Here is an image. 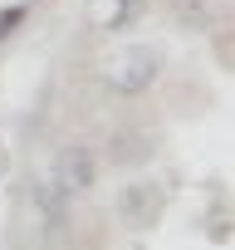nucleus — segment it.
Returning a JSON list of instances; mask_svg holds the SVG:
<instances>
[{"label":"nucleus","mask_w":235,"mask_h":250,"mask_svg":"<svg viewBox=\"0 0 235 250\" xmlns=\"http://www.w3.org/2000/svg\"><path fill=\"white\" fill-rule=\"evenodd\" d=\"M69 196H78V191H88L93 182H98V157L83 147V143H69L64 152H59V177H54Z\"/></svg>","instance_id":"1"},{"label":"nucleus","mask_w":235,"mask_h":250,"mask_svg":"<svg viewBox=\"0 0 235 250\" xmlns=\"http://www.w3.org/2000/svg\"><path fill=\"white\" fill-rule=\"evenodd\" d=\"M35 201H39V211H44L49 221H64V216H69V191H64L59 182H39V187H35Z\"/></svg>","instance_id":"2"},{"label":"nucleus","mask_w":235,"mask_h":250,"mask_svg":"<svg viewBox=\"0 0 235 250\" xmlns=\"http://www.w3.org/2000/svg\"><path fill=\"white\" fill-rule=\"evenodd\" d=\"M118 206H123L133 221H147V216H152V206H157V191H152V187H128L123 196H118Z\"/></svg>","instance_id":"3"},{"label":"nucleus","mask_w":235,"mask_h":250,"mask_svg":"<svg viewBox=\"0 0 235 250\" xmlns=\"http://www.w3.org/2000/svg\"><path fill=\"white\" fill-rule=\"evenodd\" d=\"M25 15H30L25 5H10V10H0V40H5V35H15V25H20Z\"/></svg>","instance_id":"4"},{"label":"nucleus","mask_w":235,"mask_h":250,"mask_svg":"<svg viewBox=\"0 0 235 250\" xmlns=\"http://www.w3.org/2000/svg\"><path fill=\"white\" fill-rule=\"evenodd\" d=\"M137 10H142V0H118V20H113V25H118V30L133 25V20H137Z\"/></svg>","instance_id":"5"}]
</instances>
